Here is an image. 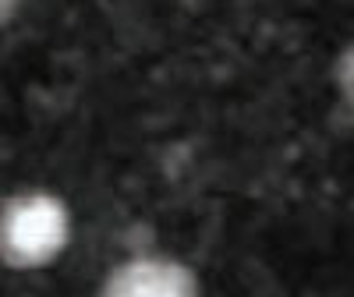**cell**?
I'll return each mask as SVG.
<instances>
[{
    "instance_id": "1",
    "label": "cell",
    "mask_w": 354,
    "mask_h": 297,
    "mask_svg": "<svg viewBox=\"0 0 354 297\" xmlns=\"http://www.w3.org/2000/svg\"><path fill=\"white\" fill-rule=\"evenodd\" d=\"M71 241V209L61 195L32 188L0 205V262L8 269H43Z\"/></svg>"
},
{
    "instance_id": "2",
    "label": "cell",
    "mask_w": 354,
    "mask_h": 297,
    "mask_svg": "<svg viewBox=\"0 0 354 297\" xmlns=\"http://www.w3.org/2000/svg\"><path fill=\"white\" fill-rule=\"evenodd\" d=\"M96 297H202L192 265L167 255H138L113 265Z\"/></svg>"
},
{
    "instance_id": "3",
    "label": "cell",
    "mask_w": 354,
    "mask_h": 297,
    "mask_svg": "<svg viewBox=\"0 0 354 297\" xmlns=\"http://www.w3.org/2000/svg\"><path fill=\"white\" fill-rule=\"evenodd\" d=\"M333 85L347 106H354V39L337 53V64H333Z\"/></svg>"
},
{
    "instance_id": "4",
    "label": "cell",
    "mask_w": 354,
    "mask_h": 297,
    "mask_svg": "<svg viewBox=\"0 0 354 297\" xmlns=\"http://www.w3.org/2000/svg\"><path fill=\"white\" fill-rule=\"evenodd\" d=\"M21 8V0H0V28H4Z\"/></svg>"
}]
</instances>
